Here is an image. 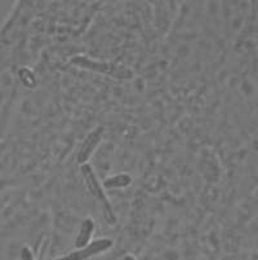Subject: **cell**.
<instances>
[{"label": "cell", "mask_w": 258, "mask_h": 260, "mask_svg": "<svg viewBox=\"0 0 258 260\" xmlns=\"http://www.w3.org/2000/svg\"><path fill=\"white\" fill-rule=\"evenodd\" d=\"M113 246V241L111 240H97L94 242L89 243L88 246H85L84 249H80L78 251L71 252V254L66 255L63 257H58L56 260H85L88 259V257L94 256L97 254H101V252L106 251Z\"/></svg>", "instance_id": "3"}, {"label": "cell", "mask_w": 258, "mask_h": 260, "mask_svg": "<svg viewBox=\"0 0 258 260\" xmlns=\"http://www.w3.org/2000/svg\"><path fill=\"white\" fill-rule=\"evenodd\" d=\"M93 231H94L93 221H92L91 219H85L82 224L79 235H78L77 240H75V247H77L78 250L84 249L85 246H88L92 235H93Z\"/></svg>", "instance_id": "5"}, {"label": "cell", "mask_w": 258, "mask_h": 260, "mask_svg": "<svg viewBox=\"0 0 258 260\" xmlns=\"http://www.w3.org/2000/svg\"><path fill=\"white\" fill-rule=\"evenodd\" d=\"M71 63L84 68V69L93 70V72L101 73V74L110 75V77L118 78V79H127V78L132 77V73L125 68L118 66L115 63H108V62H99V61L91 60L84 56H77L71 60Z\"/></svg>", "instance_id": "2"}, {"label": "cell", "mask_w": 258, "mask_h": 260, "mask_svg": "<svg viewBox=\"0 0 258 260\" xmlns=\"http://www.w3.org/2000/svg\"><path fill=\"white\" fill-rule=\"evenodd\" d=\"M124 260H136V259H134L133 256H131V255H128V256L124 257Z\"/></svg>", "instance_id": "7"}, {"label": "cell", "mask_w": 258, "mask_h": 260, "mask_svg": "<svg viewBox=\"0 0 258 260\" xmlns=\"http://www.w3.org/2000/svg\"><path fill=\"white\" fill-rule=\"evenodd\" d=\"M80 170H82L83 177H84V180H85V183H87L88 189L91 190V193L93 194V197L96 198L99 203H101L106 221L110 224H114L115 221H117V217H115V215H114L113 207H111L107 197H106V194L103 193L102 188H101V185H99L98 180H97V176H96V174H94L93 169H92L89 165H87V163H85V165H82V169Z\"/></svg>", "instance_id": "1"}, {"label": "cell", "mask_w": 258, "mask_h": 260, "mask_svg": "<svg viewBox=\"0 0 258 260\" xmlns=\"http://www.w3.org/2000/svg\"><path fill=\"white\" fill-rule=\"evenodd\" d=\"M132 183L131 176H128V175H118V176H114L107 179V180L103 183L105 188L107 189H114V188H125L129 184Z\"/></svg>", "instance_id": "6"}, {"label": "cell", "mask_w": 258, "mask_h": 260, "mask_svg": "<svg viewBox=\"0 0 258 260\" xmlns=\"http://www.w3.org/2000/svg\"><path fill=\"white\" fill-rule=\"evenodd\" d=\"M102 127H98V128H96L94 131H92L91 134L85 138V140L83 141L77 157V160L80 165H85V162H87V160L91 158V155L93 154L94 149L99 145V143L102 140Z\"/></svg>", "instance_id": "4"}]
</instances>
